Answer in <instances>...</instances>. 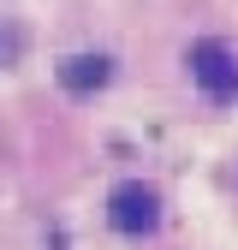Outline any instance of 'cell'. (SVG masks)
<instances>
[{"mask_svg":"<svg viewBox=\"0 0 238 250\" xmlns=\"http://www.w3.org/2000/svg\"><path fill=\"white\" fill-rule=\"evenodd\" d=\"M107 221L119 232L143 238V232H155V221H161V197L149 191L143 179H125V185H113V197H107Z\"/></svg>","mask_w":238,"mask_h":250,"instance_id":"obj_1","label":"cell"},{"mask_svg":"<svg viewBox=\"0 0 238 250\" xmlns=\"http://www.w3.org/2000/svg\"><path fill=\"white\" fill-rule=\"evenodd\" d=\"M191 78L208 96H238V54L220 48V42H197L191 48Z\"/></svg>","mask_w":238,"mask_h":250,"instance_id":"obj_2","label":"cell"},{"mask_svg":"<svg viewBox=\"0 0 238 250\" xmlns=\"http://www.w3.org/2000/svg\"><path fill=\"white\" fill-rule=\"evenodd\" d=\"M18 48H24V36H18L12 24H0V66H12V60H18Z\"/></svg>","mask_w":238,"mask_h":250,"instance_id":"obj_4","label":"cell"},{"mask_svg":"<svg viewBox=\"0 0 238 250\" xmlns=\"http://www.w3.org/2000/svg\"><path fill=\"white\" fill-rule=\"evenodd\" d=\"M107 72H113V60H107V54H72L66 66H60V83H66L72 96H89V89H101V83H107Z\"/></svg>","mask_w":238,"mask_h":250,"instance_id":"obj_3","label":"cell"}]
</instances>
